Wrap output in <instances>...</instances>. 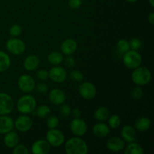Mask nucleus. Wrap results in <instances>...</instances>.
Returning a JSON list of instances; mask_svg holds the SVG:
<instances>
[{"label": "nucleus", "instance_id": "1", "mask_svg": "<svg viewBox=\"0 0 154 154\" xmlns=\"http://www.w3.org/2000/svg\"><path fill=\"white\" fill-rule=\"evenodd\" d=\"M65 150L67 154H86L88 152V146L85 141L75 137L66 141Z\"/></svg>", "mask_w": 154, "mask_h": 154}, {"label": "nucleus", "instance_id": "2", "mask_svg": "<svg viewBox=\"0 0 154 154\" xmlns=\"http://www.w3.org/2000/svg\"><path fill=\"white\" fill-rule=\"evenodd\" d=\"M151 72L147 68L138 66L133 69L132 73V80L137 86H144L148 84L151 80Z\"/></svg>", "mask_w": 154, "mask_h": 154}, {"label": "nucleus", "instance_id": "3", "mask_svg": "<svg viewBox=\"0 0 154 154\" xmlns=\"http://www.w3.org/2000/svg\"><path fill=\"white\" fill-rule=\"evenodd\" d=\"M37 105L35 99L31 95H25L20 98L17 102L18 111L23 114H31Z\"/></svg>", "mask_w": 154, "mask_h": 154}, {"label": "nucleus", "instance_id": "4", "mask_svg": "<svg viewBox=\"0 0 154 154\" xmlns=\"http://www.w3.org/2000/svg\"><path fill=\"white\" fill-rule=\"evenodd\" d=\"M123 64L126 67L130 69H135L141 66L142 63V57L137 51L129 50L123 54Z\"/></svg>", "mask_w": 154, "mask_h": 154}, {"label": "nucleus", "instance_id": "5", "mask_svg": "<svg viewBox=\"0 0 154 154\" xmlns=\"http://www.w3.org/2000/svg\"><path fill=\"white\" fill-rule=\"evenodd\" d=\"M6 49L13 55H20L25 51L26 45L20 39L12 38L6 42Z\"/></svg>", "mask_w": 154, "mask_h": 154}, {"label": "nucleus", "instance_id": "6", "mask_svg": "<svg viewBox=\"0 0 154 154\" xmlns=\"http://www.w3.org/2000/svg\"><path fill=\"white\" fill-rule=\"evenodd\" d=\"M46 139L52 147H60L65 141V137L61 131L56 129H50L47 132Z\"/></svg>", "mask_w": 154, "mask_h": 154}, {"label": "nucleus", "instance_id": "7", "mask_svg": "<svg viewBox=\"0 0 154 154\" xmlns=\"http://www.w3.org/2000/svg\"><path fill=\"white\" fill-rule=\"evenodd\" d=\"M13 99L6 93H0V115H8L14 109Z\"/></svg>", "mask_w": 154, "mask_h": 154}, {"label": "nucleus", "instance_id": "8", "mask_svg": "<svg viewBox=\"0 0 154 154\" xmlns=\"http://www.w3.org/2000/svg\"><path fill=\"white\" fill-rule=\"evenodd\" d=\"M35 84L34 78L29 75H22L18 78V87L23 93H31L35 90Z\"/></svg>", "mask_w": 154, "mask_h": 154}, {"label": "nucleus", "instance_id": "9", "mask_svg": "<svg viewBox=\"0 0 154 154\" xmlns=\"http://www.w3.org/2000/svg\"><path fill=\"white\" fill-rule=\"evenodd\" d=\"M70 129L74 135L76 136H82L85 135L87 131V125L84 120L78 118H74L71 121Z\"/></svg>", "mask_w": 154, "mask_h": 154}, {"label": "nucleus", "instance_id": "10", "mask_svg": "<svg viewBox=\"0 0 154 154\" xmlns=\"http://www.w3.org/2000/svg\"><path fill=\"white\" fill-rule=\"evenodd\" d=\"M79 93L81 97L85 99H93L96 95V88L91 82H84L80 85Z\"/></svg>", "mask_w": 154, "mask_h": 154}, {"label": "nucleus", "instance_id": "11", "mask_svg": "<svg viewBox=\"0 0 154 154\" xmlns=\"http://www.w3.org/2000/svg\"><path fill=\"white\" fill-rule=\"evenodd\" d=\"M48 76L56 83H62L67 78V72L64 68L59 66H55L51 68L48 72Z\"/></svg>", "mask_w": 154, "mask_h": 154}, {"label": "nucleus", "instance_id": "12", "mask_svg": "<svg viewBox=\"0 0 154 154\" xmlns=\"http://www.w3.org/2000/svg\"><path fill=\"white\" fill-rule=\"evenodd\" d=\"M14 126L20 132H26L29 130L32 126V120L26 114L21 115L18 117L15 120Z\"/></svg>", "mask_w": 154, "mask_h": 154}, {"label": "nucleus", "instance_id": "13", "mask_svg": "<svg viewBox=\"0 0 154 154\" xmlns=\"http://www.w3.org/2000/svg\"><path fill=\"white\" fill-rule=\"evenodd\" d=\"M31 150L34 154H48L51 150V145L47 140L38 139L32 144Z\"/></svg>", "mask_w": 154, "mask_h": 154}, {"label": "nucleus", "instance_id": "14", "mask_svg": "<svg viewBox=\"0 0 154 154\" xmlns=\"http://www.w3.org/2000/svg\"><path fill=\"white\" fill-rule=\"evenodd\" d=\"M106 147L110 151L114 152H120L125 148V142L122 138L119 137H111L107 141Z\"/></svg>", "mask_w": 154, "mask_h": 154}, {"label": "nucleus", "instance_id": "15", "mask_svg": "<svg viewBox=\"0 0 154 154\" xmlns=\"http://www.w3.org/2000/svg\"><path fill=\"white\" fill-rule=\"evenodd\" d=\"M60 49L65 55H72L78 49V43L73 38H67L62 42Z\"/></svg>", "mask_w": 154, "mask_h": 154}, {"label": "nucleus", "instance_id": "16", "mask_svg": "<svg viewBox=\"0 0 154 154\" xmlns=\"http://www.w3.org/2000/svg\"><path fill=\"white\" fill-rule=\"evenodd\" d=\"M49 100L55 105H62L66 100V94L60 89H53L49 93Z\"/></svg>", "mask_w": 154, "mask_h": 154}, {"label": "nucleus", "instance_id": "17", "mask_svg": "<svg viewBox=\"0 0 154 154\" xmlns=\"http://www.w3.org/2000/svg\"><path fill=\"white\" fill-rule=\"evenodd\" d=\"M14 122L8 115H0V134L5 135L13 129Z\"/></svg>", "mask_w": 154, "mask_h": 154}, {"label": "nucleus", "instance_id": "18", "mask_svg": "<svg viewBox=\"0 0 154 154\" xmlns=\"http://www.w3.org/2000/svg\"><path fill=\"white\" fill-rule=\"evenodd\" d=\"M122 139L124 141L128 143H131L135 141V138H136V132H135V129L132 126L126 125L122 128L121 132Z\"/></svg>", "mask_w": 154, "mask_h": 154}, {"label": "nucleus", "instance_id": "19", "mask_svg": "<svg viewBox=\"0 0 154 154\" xmlns=\"http://www.w3.org/2000/svg\"><path fill=\"white\" fill-rule=\"evenodd\" d=\"M110 132H111L110 127L107 124L104 123L103 122L96 123L93 127V133L97 138H105V137H107L109 135Z\"/></svg>", "mask_w": 154, "mask_h": 154}, {"label": "nucleus", "instance_id": "20", "mask_svg": "<svg viewBox=\"0 0 154 154\" xmlns=\"http://www.w3.org/2000/svg\"><path fill=\"white\" fill-rule=\"evenodd\" d=\"M20 138L17 133L12 130L5 134L4 139H3L5 145L7 147H8V148H13V147H14L17 144H18Z\"/></svg>", "mask_w": 154, "mask_h": 154}, {"label": "nucleus", "instance_id": "21", "mask_svg": "<svg viewBox=\"0 0 154 154\" xmlns=\"http://www.w3.org/2000/svg\"><path fill=\"white\" fill-rule=\"evenodd\" d=\"M39 59L35 55H29L23 61V67L27 71H33L38 67Z\"/></svg>", "mask_w": 154, "mask_h": 154}, {"label": "nucleus", "instance_id": "22", "mask_svg": "<svg viewBox=\"0 0 154 154\" xmlns=\"http://www.w3.org/2000/svg\"><path fill=\"white\" fill-rule=\"evenodd\" d=\"M150 126H151V121L147 117H141L138 118L134 125L135 129L139 132H145L150 129Z\"/></svg>", "mask_w": 154, "mask_h": 154}, {"label": "nucleus", "instance_id": "23", "mask_svg": "<svg viewBox=\"0 0 154 154\" xmlns=\"http://www.w3.org/2000/svg\"><path fill=\"white\" fill-rule=\"evenodd\" d=\"M94 118L99 122H105L110 117V111L105 107H99L94 111Z\"/></svg>", "mask_w": 154, "mask_h": 154}, {"label": "nucleus", "instance_id": "24", "mask_svg": "<svg viewBox=\"0 0 154 154\" xmlns=\"http://www.w3.org/2000/svg\"><path fill=\"white\" fill-rule=\"evenodd\" d=\"M11 59L4 51H0V72H4L10 68Z\"/></svg>", "mask_w": 154, "mask_h": 154}, {"label": "nucleus", "instance_id": "25", "mask_svg": "<svg viewBox=\"0 0 154 154\" xmlns=\"http://www.w3.org/2000/svg\"><path fill=\"white\" fill-rule=\"evenodd\" d=\"M48 60L51 64L54 65V66H58L63 63L64 58H63V54L58 52V51H53V52L50 53L48 55Z\"/></svg>", "mask_w": 154, "mask_h": 154}, {"label": "nucleus", "instance_id": "26", "mask_svg": "<svg viewBox=\"0 0 154 154\" xmlns=\"http://www.w3.org/2000/svg\"><path fill=\"white\" fill-rule=\"evenodd\" d=\"M144 148L137 143L131 142L129 145L126 147L125 150V154H144Z\"/></svg>", "mask_w": 154, "mask_h": 154}, {"label": "nucleus", "instance_id": "27", "mask_svg": "<svg viewBox=\"0 0 154 154\" xmlns=\"http://www.w3.org/2000/svg\"><path fill=\"white\" fill-rule=\"evenodd\" d=\"M36 115L40 118H45L48 117L51 113V108L48 106V105H40L37 108L35 111Z\"/></svg>", "mask_w": 154, "mask_h": 154}, {"label": "nucleus", "instance_id": "28", "mask_svg": "<svg viewBox=\"0 0 154 154\" xmlns=\"http://www.w3.org/2000/svg\"><path fill=\"white\" fill-rule=\"evenodd\" d=\"M117 48L120 54H124L125 53H126L128 51L130 50L129 42L126 39H120L117 44Z\"/></svg>", "mask_w": 154, "mask_h": 154}, {"label": "nucleus", "instance_id": "29", "mask_svg": "<svg viewBox=\"0 0 154 154\" xmlns=\"http://www.w3.org/2000/svg\"><path fill=\"white\" fill-rule=\"evenodd\" d=\"M108 125L112 129H117L121 124V119L117 114H114L108 117Z\"/></svg>", "mask_w": 154, "mask_h": 154}, {"label": "nucleus", "instance_id": "30", "mask_svg": "<svg viewBox=\"0 0 154 154\" xmlns=\"http://www.w3.org/2000/svg\"><path fill=\"white\" fill-rule=\"evenodd\" d=\"M143 95H144V91L141 89V86H137V87H134L132 89V92H131V96L132 98L135 100H138L141 98H142Z\"/></svg>", "mask_w": 154, "mask_h": 154}, {"label": "nucleus", "instance_id": "31", "mask_svg": "<svg viewBox=\"0 0 154 154\" xmlns=\"http://www.w3.org/2000/svg\"><path fill=\"white\" fill-rule=\"evenodd\" d=\"M47 126L49 129H56L59 126V119L56 116L52 115L47 119Z\"/></svg>", "mask_w": 154, "mask_h": 154}, {"label": "nucleus", "instance_id": "32", "mask_svg": "<svg viewBox=\"0 0 154 154\" xmlns=\"http://www.w3.org/2000/svg\"><path fill=\"white\" fill-rule=\"evenodd\" d=\"M22 32V28L20 25L17 24H14V25L11 26L9 29V34L14 38H17L19 36Z\"/></svg>", "mask_w": 154, "mask_h": 154}, {"label": "nucleus", "instance_id": "33", "mask_svg": "<svg viewBox=\"0 0 154 154\" xmlns=\"http://www.w3.org/2000/svg\"><path fill=\"white\" fill-rule=\"evenodd\" d=\"M70 78L74 81L81 82L84 80V75L79 70H74L70 73Z\"/></svg>", "mask_w": 154, "mask_h": 154}, {"label": "nucleus", "instance_id": "34", "mask_svg": "<svg viewBox=\"0 0 154 154\" xmlns=\"http://www.w3.org/2000/svg\"><path fill=\"white\" fill-rule=\"evenodd\" d=\"M60 115L63 117H68L72 114V109L71 107L68 104H62V106L60 109Z\"/></svg>", "mask_w": 154, "mask_h": 154}, {"label": "nucleus", "instance_id": "35", "mask_svg": "<svg viewBox=\"0 0 154 154\" xmlns=\"http://www.w3.org/2000/svg\"><path fill=\"white\" fill-rule=\"evenodd\" d=\"M29 153L27 147L23 144H17L14 147H13L14 154H28Z\"/></svg>", "mask_w": 154, "mask_h": 154}, {"label": "nucleus", "instance_id": "36", "mask_svg": "<svg viewBox=\"0 0 154 154\" xmlns=\"http://www.w3.org/2000/svg\"><path fill=\"white\" fill-rule=\"evenodd\" d=\"M129 42V46H130V49L133 50V51H138L140 48H141V41L139 38H134L131 39Z\"/></svg>", "mask_w": 154, "mask_h": 154}, {"label": "nucleus", "instance_id": "37", "mask_svg": "<svg viewBox=\"0 0 154 154\" xmlns=\"http://www.w3.org/2000/svg\"><path fill=\"white\" fill-rule=\"evenodd\" d=\"M35 90L39 94H45L46 93H48V87L47 84H43V83H39V84H35Z\"/></svg>", "mask_w": 154, "mask_h": 154}, {"label": "nucleus", "instance_id": "38", "mask_svg": "<svg viewBox=\"0 0 154 154\" xmlns=\"http://www.w3.org/2000/svg\"><path fill=\"white\" fill-rule=\"evenodd\" d=\"M36 78H38V80L41 81H45L49 78L48 76V72H47L45 69H40V70L38 71L35 74Z\"/></svg>", "mask_w": 154, "mask_h": 154}, {"label": "nucleus", "instance_id": "39", "mask_svg": "<svg viewBox=\"0 0 154 154\" xmlns=\"http://www.w3.org/2000/svg\"><path fill=\"white\" fill-rule=\"evenodd\" d=\"M82 5V0H69V7L73 10H77L80 8Z\"/></svg>", "mask_w": 154, "mask_h": 154}, {"label": "nucleus", "instance_id": "40", "mask_svg": "<svg viewBox=\"0 0 154 154\" xmlns=\"http://www.w3.org/2000/svg\"><path fill=\"white\" fill-rule=\"evenodd\" d=\"M65 63L68 68H73L75 66V60L72 55H67L65 59Z\"/></svg>", "mask_w": 154, "mask_h": 154}, {"label": "nucleus", "instance_id": "41", "mask_svg": "<svg viewBox=\"0 0 154 154\" xmlns=\"http://www.w3.org/2000/svg\"><path fill=\"white\" fill-rule=\"evenodd\" d=\"M72 114L74 117V118H78L81 115V110L78 109V108H75L73 111H72Z\"/></svg>", "mask_w": 154, "mask_h": 154}, {"label": "nucleus", "instance_id": "42", "mask_svg": "<svg viewBox=\"0 0 154 154\" xmlns=\"http://www.w3.org/2000/svg\"><path fill=\"white\" fill-rule=\"evenodd\" d=\"M148 22L150 23L151 25H153L154 24V13L152 12L150 14L148 15Z\"/></svg>", "mask_w": 154, "mask_h": 154}, {"label": "nucleus", "instance_id": "43", "mask_svg": "<svg viewBox=\"0 0 154 154\" xmlns=\"http://www.w3.org/2000/svg\"><path fill=\"white\" fill-rule=\"evenodd\" d=\"M148 2L152 7H154V0H148Z\"/></svg>", "mask_w": 154, "mask_h": 154}, {"label": "nucleus", "instance_id": "44", "mask_svg": "<svg viewBox=\"0 0 154 154\" xmlns=\"http://www.w3.org/2000/svg\"><path fill=\"white\" fill-rule=\"evenodd\" d=\"M126 2H130V3H134L135 2H137L138 0H126Z\"/></svg>", "mask_w": 154, "mask_h": 154}]
</instances>
